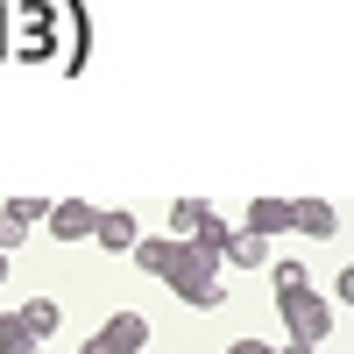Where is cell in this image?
I'll use <instances>...</instances> for the list:
<instances>
[{
  "mask_svg": "<svg viewBox=\"0 0 354 354\" xmlns=\"http://www.w3.org/2000/svg\"><path fill=\"white\" fill-rule=\"evenodd\" d=\"M163 283H170L185 305H198V312H220V305H227V290H220V262H213V255H198L192 241H185V255L170 262V277H163Z\"/></svg>",
  "mask_w": 354,
  "mask_h": 354,
  "instance_id": "6da1fadb",
  "label": "cell"
},
{
  "mask_svg": "<svg viewBox=\"0 0 354 354\" xmlns=\"http://www.w3.org/2000/svg\"><path fill=\"white\" fill-rule=\"evenodd\" d=\"M277 312H283V333L298 340V347H319V340L333 333V298H319L312 283H305V290H283Z\"/></svg>",
  "mask_w": 354,
  "mask_h": 354,
  "instance_id": "7a4b0ae2",
  "label": "cell"
},
{
  "mask_svg": "<svg viewBox=\"0 0 354 354\" xmlns=\"http://www.w3.org/2000/svg\"><path fill=\"white\" fill-rule=\"evenodd\" d=\"M142 347H149V319L142 312H113L106 326L85 340V354H142Z\"/></svg>",
  "mask_w": 354,
  "mask_h": 354,
  "instance_id": "3957f363",
  "label": "cell"
},
{
  "mask_svg": "<svg viewBox=\"0 0 354 354\" xmlns=\"http://www.w3.org/2000/svg\"><path fill=\"white\" fill-rule=\"evenodd\" d=\"M93 241H100L106 255H135L142 227H135V213H121V205H113V213H100V220H93Z\"/></svg>",
  "mask_w": 354,
  "mask_h": 354,
  "instance_id": "277c9868",
  "label": "cell"
},
{
  "mask_svg": "<svg viewBox=\"0 0 354 354\" xmlns=\"http://www.w3.org/2000/svg\"><path fill=\"white\" fill-rule=\"evenodd\" d=\"M93 205H85V198H57L50 205V234H57V241H93Z\"/></svg>",
  "mask_w": 354,
  "mask_h": 354,
  "instance_id": "5b68a950",
  "label": "cell"
},
{
  "mask_svg": "<svg viewBox=\"0 0 354 354\" xmlns=\"http://www.w3.org/2000/svg\"><path fill=\"white\" fill-rule=\"evenodd\" d=\"M290 227L312 234V241H333V234H340V213H333L326 198H290Z\"/></svg>",
  "mask_w": 354,
  "mask_h": 354,
  "instance_id": "8992f818",
  "label": "cell"
},
{
  "mask_svg": "<svg viewBox=\"0 0 354 354\" xmlns=\"http://www.w3.org/2000/svg\"><path fill=\"white\" fill-rule=\"evenodd\" d=\"M177 255H185V241H177V234H142V241H135V262H142L149 277H170Z\"/></svg>",
  "mask_w": 354,
  "mask_h": 354,
  "instance_id": "52a82bcc",
  "label": "cell"
},
{
  "mask_svg": "<svg viewBox=\"0 0 354 354\" xmlns=\"http://www.w3.org/2000/svg\"><path fill=\"white\" fill-rule=\"evenodd\" d=\"M248 234H262V241L290 234V198H255L248 205Z\"/></svg>",
  "mask_w": 354,
  "mask_h": 354,
  "instance_id": "ba28073f",
  "label": "cell"
},
{
  "mask_svg": "<svg viewBox=\"0 0 354 354\" xmlns=\"http://www.w3.org/2000/svg\"><path fill=\"white\" fill-rule=\"evenodd\" d=\"M234 234H241V227H227V220L213 213V220H205V227L192 234V248H198V255H213V262H227V248H234Z\"/></svg>",
  "mask_w": 354,
  "mask_h": 354,
  "instance_id": "9c48e42d",
  "label": "cell"
},
{
  "mask_svg": "<svg viewBox=\"0 0 354 354\" xmlns=\"http://www.w3.org/2000/svg\"><path fill=\"white\" fill-rule=\"evenodd\" d=\"M205 220H213V205H205V198H177V205H170V234H177V241H192Z\"/></svg>",
  "mask_w": 354,
  "mask_h": 354,
  "instance_id": "30bf717a",
  "label": "cell"
},
{
  "mask_svg": "<svg viewBox=\"0 0 354 354\" xmlns=\"http://www.w3.org/2000/svg\"><path fill=\"white\" fill-rule=\"evenodd\" d=\"M21 326L36 333V340H50L57 326H64V312H57V298H28V305H21Z\"/></svg>",
  "mask_w": 354,
  "mask_h": 354,
  "instance_id": "8fae6325",
  "label": "cell"
},
{
  "mask_svg": "<svg viewBox=\"0 0 354 354\" xmlns=\"http://www.w3.org/2000/svg\"><path fill=\"white\" fill-rule=\"evenodd\" d=\"M227 262H234V270H262V262H270V241H262V234H234V248H227Z\"/></svg>",
  "mask_w": 354,
  "mask_h": 354,
  "instance_id": "7c38bea8",
  "label": "cell"
},
{
  "mask_svg": "<svg viewBox=\"0 0 354 354\" xmlns=\"http://www.w3.org/2000/svg\"><path fill=\"white\" fill-rule=\"evenodd\" d=\"M43 340L21 326V312H0V354H36Z\"/></svg>",
  "mask_w": 354,
  "mask_h": 354,
  "instance_id": "4fadbf2b",
  "label": "cell"
},
{
  "mask_svg": "<svg viewBox=\"0 0 354 354\" xmlns=\"http://www.w3.org/2000/svg\"><path fill=\"white\" fill-rule=\"evenodd\" d=\"M21 241H28V220L15 213V205H0V255H15Z\"/></svg>",
  "mask_w": 354,
  "mask_h": 354,
  "instance_id": "5bb4252c",
  "label": "cell"
},
{
  "mask_svg": "<svg viewBox=\"0 0 354 354\" xmlns=\"http://www.w3.org/2000/svg\"><path fill=\"white\" fill-rule=\"evenodd\" d=\"M270 283H277V298H283V290H305V262H277V270H270Z\"/></svg>",
  "mask_w": 354,
  "mask_h": 354,
  "instance_id": "9a60e30c",
  "label": "cell"
},
{
  "mask_svg": "<svg viewBox=\"0 0 354 354\" xmlns=\"http://www.w3.org/2000/svg\"><path fill=\"white\" fill-rule=\"evenodd\" d=\"M333 305L354 312V262H340V283H333Z\"/></svg>",
  "mask_w": 354,
  "mask_h": 354,
  "instance_id": "2e32d148",
  "label": "cell"
},
{
  "mask_svg": "<svg viewBox=\"0 0 354 354\" xmlns=\"http://www.w3.org/2000/svg\"><path fill=\"white\" fill-rule=\"evenodd\" d=\"M227 354H277V347H270V340H234Z\"/></svg>",
  "mask_w": 354,
  "mask_h": 354,
  "instance_id": "e0dca14e",
  "label": "cell"
},
{
  "mask_svg": "<svg viewBox=\"0 0 354 354\" xmlns=\"http://www.w3.org/2000/svg\"><path fill=\"white\" fill-rule=\"evenodd\" d=\"M277 354H319V347H298V340H290V347H277Z\"/></svg>",
  "mask_w": 354,
  "mask_h": 354,
  "instance_id": "ac0fdd59",
  "label": "cell"
},
{
  "mask_svg": "<svg viewBox=\"0 0 354 354\" xmlns=\"http://www.w3.org/2000/svg\"><path fill=\"white\" fill-rule=\"evenodd\" d=\"M0 283H8V255H0Z\"/></svg>",
  "mask_w": 354,
  "mask_h": 354,
  "instance_id": "d6986e66",
  "label": "cell"
}]
</instances>
